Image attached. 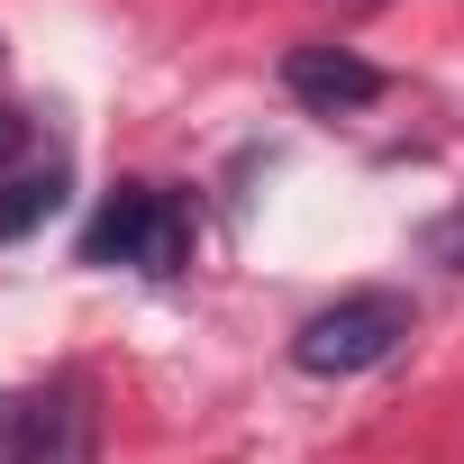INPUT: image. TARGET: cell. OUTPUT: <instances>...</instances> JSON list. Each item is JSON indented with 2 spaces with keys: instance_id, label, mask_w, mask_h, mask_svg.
I'll list each match as a JSON object with an SVG mask.
<instances>
[{
  "instance_id": "7a4b0ae2",
  "label": "cell",
  "mask_w": 464,
  "mask_h": 464,
  "mask_svg": "<svg viewBox=\"0 0 464 464\" xmlns=\"http://www.w3.org/2000/svg\"><path fill=\"white\" fill-rule=\"evenodd\" d=\"M401 337H410V301H401V292H346V301H328L319 319H301L292 364L319 373V382H346V373H373Z\"/></svg>"
},
{
  "instance_id": "8992f818",
  "label": "cell",
  "mask_w": 464,
  "mask_h": 464,
  "mask_svg": "<svg viewBox=\"0 0 464 464\" xmlns=\"http://www.w3.org/2000/svg\"><path fill=\"white\" fill-rule=\"evenodd\" d=\"M19 437H28V401L0 392V464H19Z\"/></svg>"
},
{
  "instance_id": "277c9868",
  "label": "cell",
  "mask_w": 464,
  "mask_h": 464,
  "mask_svg": "<svg viewBox=\"0 0 464 464\" xmlns=\"http://www.w3.org/2000/svg\"><path fill=\"white\" fill-rule=\"evenodd\" d=\"M19 464H101V428H92V392L82 382H55L46 401H28Z\"/></svg>"
},
{
  "instance_id": "ba28073f",
  "label": "cell",
  "mask_w": 464,
  "mask_h": 464,
  "mask_svg": "<svg viewBox=\"0 0 464 464\" xmlns=\"http://www.w3.org/2000/svg\"><path fill=\"white\" fill-rule=\"evenodd\" d=\"M437 256H446V265H464V218H446V227H437Z\"/></svg>"
},
{
  "instance_id": "9c48e42d",
  "label": "cell",
  "mask_w": 464,
  "mask_h": 464,
  "mask_svg": "<svg viewBox=\"0 0 464 464\" xmlns=\"http://www.w3.org/2000/svg\"><path fill=\"white\" fill-rule=\"evenodd\" d=\"M337 10H373V0H337Z\"/></svg>"
},
{
  "instance_id": "3957f363",
  "label": "cell",
  "mask_w": 464,
  "mask_h": 464,
  "mask_svg": "<svg viewBox=\"0 0 464 464\" xmlns=\"http://www.w3.org/2000/svg\"><path fill=\"white\" fill-rule=\"evenodd\" d=\"M283 82H292L301 110H328V119L382 101V73H373L355 46H292V55H283Z\"/></svg>"
},
{
  "instance_id": "52a82bcc",
  "label": "cell",
  "mask_w": 464,
  "mask_h": 464,
  "mask_svg": "<svg viewBox=\"0 0 464 464\" xmlns=\"http://www.w3.org/2000/svg\"><path fill=\"white\" fill-rule=\"evenodd\" d=\"M19 146H28V119H19V110H0V164H10Z\"/></svg>"
},
{
  "instance_id": "6da1fadb",
  "label": "cell",
  "mask_w": 464,
  "mask_h": 464,
  "mask_svg": "<svg viewBox=\"0 0 464 464\" xmlns=\"http://www.w3.org/2000/svg\"><path fill=\"white\" fill-rule=\"evenodd\" d=\"M82 265H137V274H182L191 265V209L155 182H119L101 218L82 227Z\"/></svg>"
},
{
  "instance_id": "5b68a950",
  "label": "cell",
  "mask_w": 464,
  "mask_h": 464,
  "mask_svg": "<svg viewBox=\"0 0 464 464\" xmlns=\"http://www.w3.org/2000/svg\"><path fill=\"white\" fill-rule=\"evenodd\" d=\"M55 200H64V173H55V164H46V173H10V182H0V246L28 237V227H46Z\"/></svg>"
}]
</instances>
